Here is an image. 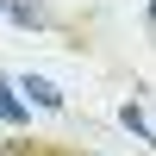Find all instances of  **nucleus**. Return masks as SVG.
<instances>
[{
  "instance_id": "f03ea898",
  "label": "nucleus",
  "mask_w": 156,
  "mask_h": 156,
  "mask_svg": "<svg viewBox=\"0 0 156 156\" xmlns=\"http://www.w3.org/2000/svg\"><path fill=\"white\" fill-rule=\"evenodd\" d=\"M19 94H31V100H37L44 112H62V94H56V87L44 81V75H25V81H19Z\"/></svg>"
},
{
  "instance_id": "7ed1b4c3",
  "label": "nucleus",
  "mask_w": 156,
  "mask_h": 156,
  "mask_svg": "<svg viewBox=\"0 0 156 156\" xmlns=\"http://www.w3.org/2000/svg\"><path fill=\"white\" fill-rule=\"evenodd\" d=\"M0 119H6V125H25V119H31V106H25L6 81H0Z\"/></svg>"
},
{
  "instance_id": "423d86ee",
  "label": "nucleus",
  "mask_w": 156,
  "mask_h": 156,
  "mask_svg": "<svg viewBox=\"0 0 156 156\" xmlns=\"http://www.w3.org/2000/svg\"><path fill=\"white\" fill-rule=\"evenodd\" d=\"M150 19H156V0H150Z\"/></svg>"
},
{
  "instance_id": "0eeeda50",
  "label": "nucleus",
  "mask_w": 156,
  "mask_h": 156,
  "mask_svg": "<svg viewBox=\"0 0 156 156\" xmlns=\"http://www.w3.org/2000/svg\"><path fill=\"white\" fill-rule=\"evenodd\" d=\"M87 156H94V150H87Z\"/></svg>"
},
{
  "instance_id": "f257e3e1",
  "label": "nucleus",
  "mask_w": 156,
  "mask_h": 156,
  "mask_svg": "<svg viewBox=\"0 0 156 156\" xmlns=\"http://www.w3.org/2000/svg\"><path fill=\"white\" fill-rule=\"evenodd\" d=\"M0 12H6L12 25H25V31H50V25H56V12H50L44 0H0Z\"/></svg>"
},
{
  "instance_id": "20e7f679",
  "label": "nucleus",
  "mask_w": 156,
  "mask_h": 156,
  "mask_svg": "<svg viewBox=\"0 0 156 156\" xmlns=\"http://www.w3.org/2000/svg\"><path fill=\"white\" fill-rule=\"evenodd\" d=\"M0 156H44V144H37V137H31V144H25V137H6Z\"/></svg>"
},
{
  "instance_id": "39448f33",
  "label": "nucleus",
  "mask_w": 156,
  "mask_h": 156,
  "mask_svg": "<svg viewBox=\"0 0 156 156\" xmlns=\"http://www.w3.org/2000/svg\"><path fill=\"white\" fill-rule=\"evenodd\" d=\"M119 119H125V125H131V131H137V137H150V144H156V131H150V125H144V112H137V106H125V112H119Z\"/></svg>"
}]
</instances>
